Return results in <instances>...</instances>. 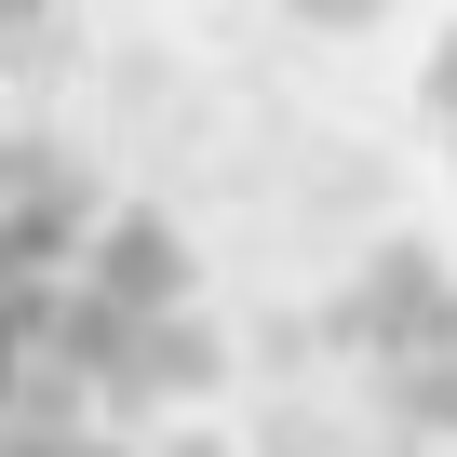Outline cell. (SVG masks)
Returning a JSON list of instances; mask_svg holds the SVG:
<instances>
[{
    "instance_id": "obj_2",
    "label": "cell",
    "mask_w": 457,
    "mask_h": 457,
    "mask_svg": "<svg viewBox=\"0 0 457 457\" xmlns=\"http://www.w3.org/2000/svg\"><path fill=\"white\" fill-rule=\"evenodd\" d=\"M444 296H457V270H444L430 243H377V256H363V283L337 296V350L390 363V350H417V337L444 323Z\"/></svg>"
},
{
    "instance_id": "obj_5",
    "label": "cell",
    "mask_w": 457,
    "mask_h": 457,
    "mask_svg": "<svg viewBox=\"0 0 457 457\" xmlns=\"http://www.w3.org/2000/svg\"><path fill=\"white\" fill-rule=\"evenodd\" d=\"M28 14H54V0H0V28H28Z\"/></svg>"
},
{
    "instance_id": "obj_3",
    "label": "cell",
    "mask_w": 457,
    "mask_h": 457,
    "mask_svg": "<svg viewBox=\"0 0 457 457\" xmlns=\"http://www.w3.org/2000/svg\"><path fill=\"white\" fill-rule=\"evenodd\" d=\"M430 121H444V148H457V28H444V54H430Z\"/></svg>"
},
{
    "instance_id": "obj_4",
    "label": "cell",
    "mask_w": 457,
    "mask_h": 457,
    "mask_svg": "<svg viewBox=\"0 0 457 457\" xmlns=\"http://www.w3.org/2000/svg\"><path fill=\"white\" fill-rule=\"evenodd\" d=\"M296 14H310V28H363V14H377V0H296Z\"/></svg>"
},
{
    "instance_id": "obj_1",
    "label": "cell",
    "mask_w": 457,
    "mask_h": 457,
    "mask_svg": "<svg viewBox=\"0 0 457 457\" xmlns=\"http://www.w3.org/2000/svg\"><path fill=\"white\" fill-rule=\"evenodd\" d=\"M228 377L175 215L81 148L0 135V457H162Z\"/></svg>"
}]
</instances>
